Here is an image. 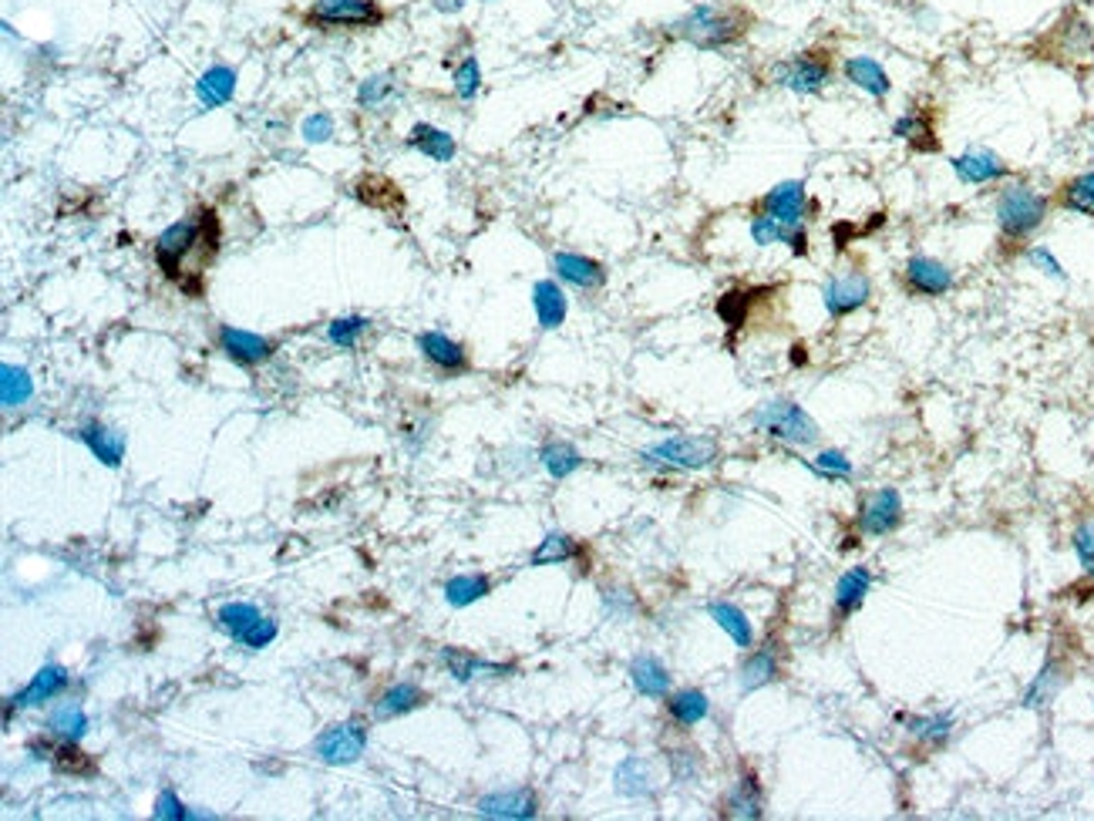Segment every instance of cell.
Masks as SVG:
<instances>
[{"mask_svg":"<svg viewBox=\"0 0 1094 821\" xmlns=\"http://www.w3.org/2000/svg\"><path fill=\"white\" fill-rule=\"evenodd\" d=\"M216 344L219 351L239 364V367H256V364H267L274 358V340L260 337V333H253V330H239V327H219L216 333Z\"/></svg>","mask_w":1094,"mask_h":821,"instance_id":"2e32d148","label":"cell"},{"mask_svg":"<svg viewBox=\"0 0 1094 821\" xmlns=\"http://www.w3.org/2000/svg\"><path fill=\"white\" fill-rule=\"evenodd\" d=\"M465 8V0H435V11L441 14H459Z\"/></svg>","mask_w":1094,"mask_h":821,"instance_id":"9f6ffc18","label":"cell"},{"mask_svg":"<svg viewBox=\"0 0 1094 821\" xmlns=\"http://www.w3.org/2000/svg\"><path fill=\"white\" fill-rule=\"evenodd\" d=\"M950 166H953V172H956V179H959L963 185H990V182H1004V179H1010V172H1013V169H1010L997 152H990V149H970V152H963V156H953Z\"/></svg>","mask_w":1094,"mask_h":821,"instance_id":"44dd1931","label":"cell"},{"mask_svg":"<svg viewBox=\"0 0 1094 821\" xmlns=\"http://www.w3.org/2000/svg\"><path fill=\"white\" fill-rule=\"evenodd\" d=\"M751 425L771 438H779L785 445H798V448H808L818 441V425L808 418V410L789 397H775V401H764L754 415H751Z\"/></svg>","mask_w":1094,"mask_h":821,"instance_id":"8992f818","label":"cell"},{"mask_svg":"<svg viewBox=\"0 0 1094 821\" xmlns=\"http://www.w3.org/2000/svg\"><path fill=\"white\" fill-rule=\"evenodd\" d=\"M425 704H428V694L418 687V683L401 680V683H395V687H388V691H384V694L374 701V717H377V721H392V717L411 714V711H418V707H425Z\"/></svg>","mask_w":1094,"mask_h":821,"instance_id":"f546056e","label":"cell"},{"mask_svg":"<svg viewBox=\"0 0 1094 821\" xmlns=\"http://www.w3.org/2000/svg\"><path fill=\"white\" fill-rule=\"evenodd\" d=\"M843 78H846L852 88H859V92H866V95H872V98H886V95L892 92V78H889V72H886V67H882L876 57H869V54H852V57H846V61H843Z\"/></svg>","mask_w":1094,"mask_h":821,"instance_id":"d4e9b609","label":"cell"},{"mask_svg":"<svg viewBox=\"0 0 1094 821\" xmlns=\"http://www.w3.org/2000/svg\"><path fill=\"white\" fill-rule=\"evenodd\" d=\"M553 269L562 284L583 290V294H597L607 287V266L583 253H553Z\"/></svg>","mask_w":1094,"mask_h":821,"instance_id":"d6986e66","label":"cell"},{"mask_svg":"<svg viewBox=\"0 0 1094 821\" xmlns=\"http://www.w3.org/2000/svg\"><path fill=\"white\" fill-rule=\"evenodd\" d=\"M782 670L785 667H782V643L779 640H768L761 647H751L748 657H744V663H741V673H738L741 691L751 694V691L768 687V683L782 680Z\"/></svg>","mask_w":1094,"mask_h":821,"instance_id":"e0dca14e","label":"cell"},{"mask_svg":"<svg viewBox=\"0 0 1094 821\" xmlns=\"http://www.w3.org/2000/svg\"><path fill=\"white\" fill-rule=\"evenodd\" d=\"M216 620H219V627L229 633V640H233V643H243L246 650H264V647H270V643L277 640V633H280L277 620L264 616L253 603H226V606L216 612Z\"/></svg>","mask_w":1094,"mask_h":821,"instance_id":"9c48e42d","label":"cell"},{"mask_svg":"<svg viewBox=\"0 0 1094 821\" xmlns=\"http://www.w3.org/2000/svg\"><path fill=\"white\" fill-rule=\"evenodd\" d=\"M1074 553L1087 573V579H1094V515L1084 519L1077 529H1074Z\"/></svg>","mask_w":1094,"mask_h":821,"instance_id":"f907efd6","label":"cell"},{"mask_svg":"<svg viewBox=\"0 0 1094 821\" xmlns=\"http://www.w3.org/2000/svg\"><path fill=\"white\" fill-rule=\"evenodd\" d=\"M51 761H54V768L64 771V775H85V778H88V775L98 771L95 758L85 755V750L78 747V740H57V744H54Z\"/></svg>","mask_w":1094,"mask_h":821,"instance_id":"ee69618b","label":"cell"},{"mask_svg":"<svg viewBox=\"0 0 1094 821\" xmlns=\"http://www.w3.org/2000/svg\"><path fill=\"white\" fill-rule=\"evenodd\" d=\"M68 683H72V673L64 670V667H57V663L41 667V670L34 673V680L28 683V687L8 701V721H11V711H14V707H18V711H21V707H41V704L61 697L64 691H68Z\"/></svg>","mask_w":1094,"mask_h":821,"instance_id":"7402d4cb","label":"cell"},{"mask_svg":"<svg viewBox=\"0 0 1094 821\" xmlns=\"http://www.w3.org/2000/svg\"><path fill=\"white\" fill-rule=\"evenodd\" d=\"M367 747V727L361 721L334 724L313 740V755L324 765H354Z\"/></svg>","mask_w":1094,"mask_h":821,"instance_id":"5bb4252c","label":"cell"},{"mask_svg":"<svg viewBox=\"0 0 1094 821\" xmlns=\"http://www.w3.org/2000/svg\"><path fill=\"white\" fill-rule=\"evenodd\" d=\"M300 135H303V142H310V146H324V142L334 139V118L328 111H313V115L303 118Z\"/></svg>","mask_w":1094,"mask_h":821,"instance_id":"681fc988","label":"cell"},{"mask_svg":"<svg viewBox=\"0 0 1094 821\" xmlns=\"http://www.w3.org/2000/svg\"><path fill=\"white\" fill-rule=\"evenodd\" d=\"M441 663L448 667V673H452L459 683H469L472 676H482V673H495V676L512 673V667L485 663V660H479V657H472V653H465V650H452V647H444V650H441Z\"/></svg>","mask_w":1094,"mask_h":821,"instance_id":"ab89813d","label":"cell"},{"mask_svg":"<svg viewBox=\"0 0 1094 821\" xmlns=\"http://www.w3.org/2000/svg\"><path fill=\"white\" fill-rule=\"evenodd\" d=\"M1027 51H1031V57H1038V61L1064 67V72H1091L1094 67V28L1077 8H1068Z\"/></svg>","mask_w":1094,"mask_h":821,"instance_id":"277c9868","label":"cell"},{"mask_svg":"<svg viewBox=\"0 0 1094 821\" xmlns=\"http://www.w3.org/2000/svg\"><path fill=\"white\" fill-rule=\"evenodd\" d=\"M492 593V579L482 576V573H462V576H452L444 583V599L448 606H455V609H465L479 599H485Z\"/></svg>","mask_w":1094,"mask_h":821,"instance_id":"f35d334b","label":"cell"},{"mask_svg":"<svg viewBox=\"0 0 1094 821\" xmlns=\"http://www.w3.org/2000/svg\"><path fill=\"white\" fill-rule=\"evenodd\" d=\"M482 818H505V821H526L539 814V798L529 788H498L479 798Z\"/></svg>","mask_w":1094,"mask_h":821,"instance_id":"ac0fdd59","label":"cell"},{"mask_svg":"<svg viewBox=\"0 0 1094 821\" xmlns=\"http://www.w3.org/2000/svg\"><path fill=\"white\" fill-rule=\"evenodd\" d=\"M892 135L920 156H933L943 149L936 131V108L923 102H910V108L892 121Z\"/></svg>","mask_w":1094,"mask_h":821,"instance_id":"4fadbf2b","label":"cell"},{"mask_svg":"<svg viewBox=\"0 0 1094 821\" xmlns=\"http://www.w3.org/2000/svg\"><path fill=\"white\" fill-rule=\"evenodd\" d=\"M367 327H371L367 317H357V313L337 317V320L328 323V340H331L334 348H341V351H354L361 344V337L367 333Z\"/></svg>","mask_w":1094,"mask_h":821,"instance_id":"bcb514c9","label":"cell"},{"mask_svg":"<svg viewBox=\"0 0 1094 821\" xmlns=\"http://www.w3.org/2000/svg\"><path fill=\"white\" fill-rule=\"evenodd\" d=\"M812 471H818L822 478H849L852 475V461L843 451H822L815 458Z\"/></svg>","mask_w":1094,"mask_h":821,"instance_id":"db71d44e","label":"cell"},{"mask_svg":"<svg viewBox=\"0 0 1094 821\" xmlns=\"http://www.w3.org/2000/svg\"><path fill=\"white\" fill-rule=\"evenodd\" d=\"M219 239H223V230H219L216 210H200L196 216H185V220H179V223H172L169 230L159 233L155 263L165 273V280L182 287L189 280L185 259L200 256L203 266H206L219 253Z\"/></svg>","mask_w":1094,"mask_h":821,"instance_id":"6da1fadb","label":"cell"},{"mask_svg":"<svg viewBox=\"0 0 1094 821\" xmlns=\"http://www.w3.org/2000/svg\"><path fill=\"white\" fill-rule=\"evenodd\" d=\"M539 461H543V468L556 478V482H562V478H569L579 465H583V455L576 451V445L553 438V441H546V445L539 448Z\"/></svg>","mask_w":1094,"mask_h":821,"instance_id":"60d3db41","label":"cell"},{"mask_svg":"<svg viewBox=\"0 0 1094 821\" xmlns=\"http://www.w3.org/2000/svg\"><path fill=\"white\" fill-rule=\"evenodd\" d=\"M47 734L57 740H82L88 734V714L78 701H61L47 714Z\"/></svg>","mask_w":1094,"mask_h":821,"instance_id":"8d00e7d4","label":"cell"},{"mask_svg":"<svg viewBox=\"0 0 1094 821\" xmlns=\"http://www.w3.org/2000/svg\"><path fill=\"white\" fill-rule=\"evenodd\" d=\"M1023 256H1027V263H1031L1034 269H1041L1044 277H1054V280H1068V273H1064L1061 259H1058V256H1054L1048 246H1027V249H1023Z\"/></svg>","mask_w":1094,"mask_h":821,"instance_id":"816d5d0a","label":"cell"},{"mask_svg":"<svg viewBox=\"0 0 1094 821\" xmlns=\"http://www.w3.org/2000/svg\"><path fill=\"white\" fill-rule=\"evenodd\" d=\"M152 814L159 818V821H182V818H206V814H196V811H189L179 798H175V791H159V798H155V808H152Z\"/></svg>","mask_w":1094,"mask_h":821,"instance_id":"f5cc1de1","label":"cell"},{"mask_svg":"<svg viewBox=\"0 0 1094 821\" xmlns=\"http://www.w3.org/2000/svg\"><path fill=\"white\" fill-rule=\"evenodd\" d=\"M956 287V273L933 259V256H910L903 266V290L910 297H923V300H936L946 297Z\"/></svg>","mask_w":1094,"mask_h":821,"instance_id":"7c38bea8","label":"cell"},{"mask_svg":"<svg viewBox=\"0 0 1094 821\" xmlns=\"http://www.w3.org/2000/svg\"><path fill=\"white\" fill-rule=\"evenodd\" d=\"M751 213H761V216H771V220H779L785 226H805L815 213H818V202L808 195L805 182H779L775 189H768L758 202H754V210Z\"/></svg>","mask_w":1094,"mask_h":821,"instance_id":"8fae6325","label":"cell"},{"mask_svg":"<svg viewBox=\"0 0 1094 821\" xmlns=\"http://www.w3.org/2000/svg\"><path fill=\"white\" fill-rule=\"evenodd\" d=\"M408 146L418 149L421 156H428L431 162H441V166H448V162L455 159V152H459V146H455L452 135H448L444 128L428 125V121H418V125L408 131Z\"/></svg>","mask_w":1094,"mask_h":821,"instance_id":"1f68e13d","label":"cell"},{"mask_svg":"<svg viewBox=\"0 0 1094 821\" xmlns=\"http://www.w3.org/2000/svg\"><path fill=\"white\" fill-rule=\"evenodd\" d=\"M872 589V573L866 566H856L849 573L839 576V583H835V593H832V620L835 627H843L849 616H856L866 603Z\"/></svg>","mask_w":1094,"mask_h":821,"instance_id":"603a6c76","label":"cell"},{"mask_svg":"<svg viewBox=\"0 0 1094 821\" xmlns=\"http://www.w3.org/2000/svg\"><path fill=\"white\" fill-rule=\"evenodd\" d=\"M751 239L758 246H789L795 256H808V233L805 226H785L779 220H771V216H761L754 213L751 216Z\"/></svg>","mask_w":1094,"mask_h":821,"instance_id":"484cf974","label":"cell"},{"mask_svg":"<svg viewBox=\"0 0 1094 821\" xmlns=\"http://www.w3.org/2000/svg\"><path fill=\"white\" fill-rule=\"evenodd\" d=\"M630 680L636 694L651 697V701H664L671 697V670L654 657V653H640L630 663Z\"/></svg>","mask_w":1094,"mask_h":821,"instance_id":"83f0119b","label":"cell"},{"mask_svg":"<svg viewBox=\"0 0 1094 821\" xmlns=\"http://www.w3.org/2000/svg\"><path fill=\"white\" fill-rule=\"evenodd\" d=\"M869 300H872V280H869V273L862 266H849L843 273H832V277L822 284V303H825V313L832 320L852 317L856 310L869 307Z\"/></svg>","mask_w":1094,"mask_h":821,"instance_id":"30bf717a","label":"cell"},{"mask_svg":"<svg viewBox=\"0 0 1094 821\" xmlns=\"http://www.w3.org/2000/svg\"><path fill=\"white\" fill-rule=\"evenodd\" d=\"M839 51L828 47V44H815L805 51H795L782 61L771 64V85L789 88L795 95H818L828 88V82L839 72Z\"/></svg>","mask_w":1094,"mask_h":821,"instance_id":"5b68a950","label":"cell"},{"mask_svg":"<svg viewBox=\"0 0 1094 821\" xmlns=\"http://www.w3.org/2000/svg\"><path fill=\"white\" fill-rule=\"evenodd\" d=\"M1054 210V199L1038 192L1027 182H1010L997 192L994 213H997V233H1000V256L1023 253L1031 236L1048 223Z\"/></svg>","mask_w":1094,"mask_h":821,"instance_id":"3957f363","label":"cell"},{"mask_svg":"<svg viewBox=\"0 0 1094 821\" xmlns=\"http://www.w3.org/2000/svg\"><path fill=\"white\" fill-rule=\"evenodd\" d=\"M707 616H711V620L748 653L751 647H754V627H751V620H748V616H744V609L741 606H734V603H725V599H715V603H707Z\"/></svg>","mask_w":1094,"mask_h":821,"instance_id":"836d02e7","label":"cell"},{"mask_svg":"<svg viewBox=\"0 0 1094 821\" xmlns=\"http://www.w3.org/2000/svg\"><path fill=\"white\" fill-rule=\"evenodd\" d=\"M910 734L926 744V747H943L953 734V717L950 714H933V717H913Z\"/></svg>","mask_w":1094,"mask_h":821,"instance_id":"7dc6e473","label":"cell"},{"mask_svg":"<svg viewBox=\"0 0 1094 821\" xmlns=\"http://www.w3.org/2000/svg\"><path fill=\"white\" fill-rule=\"evenodd\" d=\"M1068 670H1071V663H1068L1061 653H1051V657L1044 660L1041 673L1034 676V683H1031V687H1027V694H1023V707H1048V704L1058 697V691L1068 683V676H1071Z\"/></svg>","mask_w":1094,"mask_h":821,"instance_id":"4316f807","label":"cell"},{"mask_svg":"<svg viewBox=\"0 0 1094 821\" xmlns=\"http://www.w3.org/2000/svg\"><path fill=\"white\" fill-rule=\"evenodd\" d=\"M34 397V377L24 367L4 364L0 367V401L4 407H21Z\"/></svg>","mask_w":1094,"mask_h":821,"instance_id":"7bdbcfd3","label":"cell"},{"mask_svg":"<svg viewBox=\"0 0 1094 821\" xmlns=\"http://www.w3.org/2000/svg\"><path fill=\"white\" fill-rule=\"evenodd\" d=\"M721 448L715 438H707V435H674V438H664L657 445H651L647 451H643V458H647L651 465H661V468H680V471H700V468H711L718 461Z\"/></svg>","mask_w":1094,"mask_h":821,"instance_id":"ba28073f","label":"cell"},{"mask_svg":"<svg viewBox=\"0 0 1094 821\" xmlns=\"http://www.w3.org/2000/svg\"><path fill=\"white\" fill-rule=\"evenodd\" d=\"M856 525H859V532L869 535V539L892 535L899 525H903V499H899L895 489L869 492V495L862 499V505H859Z\"/></svg>","mask_w":1094,"mask_h":821,"instance_id":"9a60e30c","label":"cell"},{"mask_svg":"<svg viewBox=\"0 0 1094 821\" xmlns=\"http://www.w3.org/2000/svg\"><path fill=\"white\" fill-rule=\"evenodd\" d=\"M415 344L421 351V358L438 367L441 374L448 377H455V374H465L469 371V351L459 344V340H452L448 333H438V330H425L415 337Z\"/></svg>","mask_w":1094,"mask_h":821,"instance_id":"ffe728a7","label":"cell"},{"mask_svg":"<svg viewBox=\"0 0 1094 821\" xmlns=\"http://www.w3.org/2000/svg\"><path fill=\"white\" fill-rule=\"evenodd\" d=\"M721 814H728V818H761L764 814V788L751 768H744L738 775V781L728 788V795L721 801Z\"/></svg>","mask_w":1094,"mask_h":821,"instance_id":"cb8c5ba5","label":"cell"},{"mask_svg":"<svg viewBox=\"0 0 1094 821\" xmlns=\"http://www.w3.org/2000/svg\"><path fill=\"white\" fill-rule=\"evenodd\" d=\"M671 771H674L677 781H697L700 778V755L690 747L671 750Z\"/></svg>","mask_w":1094,"mask_h":821,"instance_id":"11a10c76","label":"cell"},{"mask_svg":"<svg viewBox=\"0 0 1094 821\" xmlns=\"http://www.w3.org/2000/svg\"><path fill=\"white\" fill-rule=\"evenodd\" d=\"M707 714H711V701H707V694L697 691V687H687V691H677V694L667 697V717H671L680 731L697 727Z\"/></svg>","mask_w":1094,"mask_h":821,"instance_id":"e575fe53","label":"cell"},{"mask_svg":"<svg viewBox=\"0 0 1094 821\" xmlns=\"http://www.w3.org/2000/svg\"><path fill=\"white\" fill-rule=\"evenodd\" d=\"M82 441H85L88 451H92L101 465H108V468H118V465H121V458H125V445H128L121 431L105 428V425H98V422H92V425L82 428Z\"/></svg>","mask_w":1094,"mask_h":821,"instance_id":"d590c367","label":"cell"},{"mask_svg":"<svg viewBox=\"0 0 1094 821\" xmlns=\"http://www.w3.org/2000/svg\"><path fill=\"white\" fill-rule=\"evenodd\" d=\"M236 82H239L236 67H229V64H213L210 72H203L200 82H196V102H200L206 111L223 108L226 102H233V95H236Z\"/></svg>","mask_w":1094,"mask_h":821,"instance_id":"f1b7e54d","label":"cell"},{"mask_svg":"<svg viewBox=\"0 0 1094 821\" xmlns=\"http://www.w3.org/2000/svg\"><path fill=\"white\" fill-rule=\"evenodd\" d=\"M388 21L377 0H313L303 14L307 28L317 31H364Z\"/></svg>","mask_w":1094,"mask_h":821,"instance_id":"52a82bcc","label":"cell"},{"mask_svg":"<svg viewBox=\"0 0 1094 821\" xmlns=\"http://www.w3.org/2000/svg\"><path fill=\"white\" fill-rule=\"evenodd\" d=\"M1051 199H1054L1058 210H1064V213L1094 220V172H1081V175L1064 179Z\"/></svg>","mask_w":1094,"mask_h":821,"instance_id":"4dcf8cb0","label":"cell"},{"mask_svg":"<svg viewBox=\"0 0 1094 821\" xmlns=\"http://www.w3.org/2000/svg\"><path fill=\"white\" fill-rule=\"evenodd\" d=\"M579 556H583V545H579L576 539H569L566 532H549L536 545V553L529 556V566H559V563L579 559Z\"/></svg>","mask_w":1094,"mask_h":821,"instance_id":"74e56055","label":"cell"},{"mask_svg":"<svg viewBox=\"0 0 1094 821\" xmlns=\"http://www.w3.org/2000/svg\"><path fill=\"white\" fill-rule=\"evenodd\" d=\"M754 28V14L741 4H694L677 21L667 24V34L697 47V51H725Z\"/></svg>","mask_w":1094,"mask_h":821,"instance_id":"7a4b0ae2","label":"cell"},{"mask_svg":"<svg viewBox=\"0 0 1094 821\" xmlns=\"http://www.w3.org/2000/svg\"><path fill=\"white\" fill-rule=\"evenodd\" d=\"M616 791L626 795V798H651V795H654V778H651L647 761L626 758V761L616 768Z\"/></svg>","mask_w":1094,"mask_h":821,"instance_id":"b9f144b4","label":"cell"},{"mask_svg":"<svg viewBox=\"0 0 1094 821\" xmlns=\"http://www.w3.org/2000/svg\"><path fill=\"white\" fill-rule=\"evenodd\" d=\"M395 95V75L392 72H380V75H371L361 82L357 88V108L364 111H377L388 105V98Z\"/></svg>","mask_w":1094,"mask_h":821,"instance_id":"f6af8a7d","label":"cell"},{"mask_svg":"<svg viewBox=\"0 0 1094 821\" xmlns=\"http://www.w3.org/2000/svg\"><path fill=\"white\" fill-rule=\"evenodd\" d=\"M533 310H536V320H539L543 330H556V327L566 323L569 300H566V294L556 280H539L533 287Z\"/></svg>","mask_w":1094,"mask_h":821,"instance_id":"d6a6232c","label":"cell"},{"mask_svg":"<svg viewBox=\"0 0 1094 821\" xmlns=\"http://www.w3.org/2000/svg\"><path fill=\"white\" fill-rule=\"evenodd\" d=\"M452 85H455V95H459L462 102H475V95L482 92V64H479L475 54H469V57L455 67Z\"/></svg>","mask_w":1094,"mask_h":821,"instance_id":"c3c4849f","label":"cell"}]
</instances>
